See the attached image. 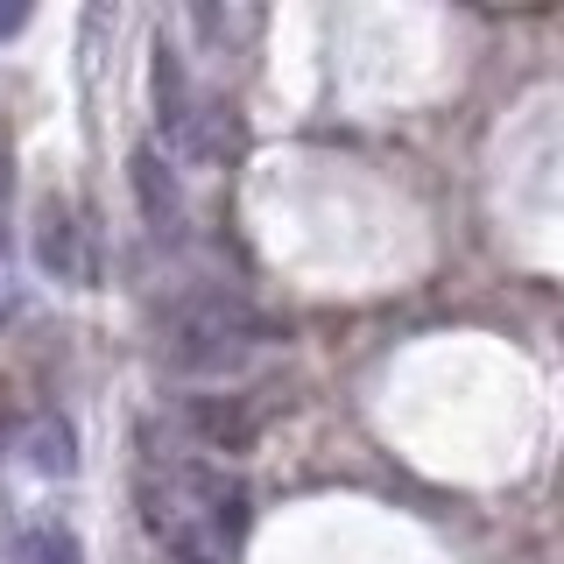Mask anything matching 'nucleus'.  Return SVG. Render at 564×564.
<instances>
[{
    "label": "nucleus",
    "mask_w": 564,
    "mask_h": 564,
    "mask_svg": "<svg viewBox=\"0 0 564 564\" xmlns=\"http://www.w3.org/2000/svg\"><path fill=\"white\" fill-rule=\"evenodd\" d=\"M141 522L170 551H205L226 557L247 536V487L212 458L191 452H155L141 437Z\"/></svg>",
    "instance_id": "f257e3e1"
},
{
    "label": "nucleus",
    "mask_w": 564,
    "mask_h": 564,
    "mask_svg": "<svg viewBox=\"0 0 564 564\" xmlns=\"http://www.w3.org/2000/svg\"><path fill=\"white\" fill-rule=\"evenodd\" d=\"M269 346V317L234 290H198L170 311L163 325V352L191 375H234L247 352Z\"/></svg>",
    "instance_id": "f03ea898"
},
{
    "label": "nucleus",
    "mask_w": 564,
    "mask_h": 564,
    "mask_svg": "<svg viewBox=\"0 0 564 564\" xmlns=\"http://www.w3.org/2000/svg\"><path fill=\"white\" fill-rule=\"evenodd\" d=\"M149 99H155V149L170 163H205L212 155V134H205V113H198V85H191V64L184 50L155 43V64H149Z\"/></svg>",
    "instance_id": "7ed1b4c3"
},
{
    "label": "nucleus",
    "mask_w": 564,
    "mask_h": 564,
    "mask_svg": "<svg viewBox=\"0 0 564 564\" xmlns=\"http://www.w3.org/2000/svg\"><path fill=\"white\" fill-rule=\"evenodd\" d=\"M128 184H134V205L141 219H149L155 240H184V191H176V163L155 141H141L128 155Z\"/></svg>",
    "instance_id": "20e7f679"
},
{
    "label": "nucleus",
    "mask_w": 564,
    "mask_h": 564,
    "mask_svg": "<svg viewBox=\"0 0 564 564\" xmlns=\"http://www.w3.org/2000/svg\"><path fill=\"white\" fill-rule=\"evenodd\" d=\"M35 261H43L57 282H70V290H85L93 282V254H85V226L70 219L64 198H43V212H35Z\"/></svg>",
    "instance_id": "39448f33"
},
{
    "label": "nucleus",
    "mask_w": 564,
    "mask_h": 564,
    "mask_svg": "<svg viewBox=\"0 0 564 564\" xmlns=\"http://www.w3.org/2000/svg\"><path fill=\"white\" fill-rule=\"evenodd\" d=\"M184 416H191V431H198L212 452H240L247 437H254V416H247L240 395H198Z\"/></svg>",
    "instance_id": "423d86ee"
},
{
    "label": "nucleus",
    "mask_w": 564,
    "mask_h": 564,
    "mask_svg": "<svg viewBox=\"0 0 564 564\" xmlns=\"http://www.w3.org/2000/svg\"><path fill=\"white\" fill-rule=\"evenodd\" d=\"M22 452H29L35 473H78V431H70V416H57V410H43L29 423Z\"/></svg>",
    "instance_id": "0eeeda50"
},
{
    "label": "nucleus",
    "mask_w": 564,
    "mask_h": 564,
    "mask_svg": "<svg viewBox=\"0 0 564 564\" xmlns=\"http://www.w3.org/2000/svg\"><path fill=\"white\" fill-rule=\"evenodd\" d=\"M8 564H85V543H78V529H64V522H29L22 536H14Z\"/></svg>",
    "instance_id": "6e6552de"
},
{
    "label": "nucleus",
    "mask_w": 564,
    "mask_h": 564,
    "mask_svg": "<svg viewBox=\"0 0 564 564\" xmlns=\"http://www.w3.org/2000/svg\"><path fill=\"white\" fill-rule=\"evenodd\" d=\"M8 212H14V155L0 134V325L14 317V275H8Z\"/></svg>",
    "instance_id": "1a4fd4ad"
},
{
    "label": "nucleus",
    "mask_w": 564,
    "mask_h": 564,
    "mask_svg": "<svg viewBox=\"0 0 564 564\" xmlns=\"http://www.w3.org/2000/svg\"><path fill=\"white\" fill-rule=\"evenodd\" d=\"M29 29V8H0V35H22Z\"/></svg>",
    "instance_id": "9d476101"
},
{
    "label": "nucleus",
    "mask_w": 564,
    "mask_h": 564,
    "mask_svg": "<svg viewBox=\"0 0 564 564\" xmlns=\"http://www.w3.org/2000/svg\"><path fill=\"white\" fill-rule=\"evenodd\" d=\"M170 564H226V557H205V551H170Z\"/></svg>",
    "instance_id": "9b49d317"
}]
</instances>
